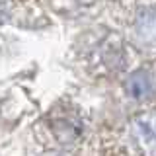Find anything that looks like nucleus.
I'll return each instance as SVG.
<instances>
[{
  "instance_id": "nucleus-1",
  "label": "nucleus",
  "mask_w": 156,
  "mask_h": 156,
  "mask_svg": "<svg viewBox=\"0 0 156 156\" xmlns=\"http://www.w3.org/2000/svg\"><path fill=\"white\" fill-rule=\"evenodd\" d=\"M133 131L140 148H144L146 154L156 156V109L143 111V113L135 115Z\"/></svg>"
},
{
  "instance_id": "nucleus-2",
  "label": "nucleus",
  "mask_w": 156,
  "mask_h": 156,
  "mask_svg": "<svg viewBox=\"0 0 156 156\" xmlns=\"http://www.w3.org/2000/svg\"><path fill=\"white\" fill-rule=\"evenodd\" d=\"M135 35L136 41L144 43V45L156 43V8L140 10L135 22Z\"/></svg>"
},
{
  "instance_id": "nucleus-3",
  "label": "nucleus",
  "mask_w": 156,
  "mask_h": 156,
  "mask_svg": "<svg viewBox=\"0 0 156 156\" xmlns=\"http://www.w3.org/2000/svg\"><path fill=\"white\" fill-rule=\"evenodd\" d=\"M55 129L57 139L61 140L62 144H70L74 143V139L80 135V123L74 119V117H68V115H61L53 125Z\"/></svg>"
},
{
  "instance_id": "nucleus-4",
  "label": "nucleus",
  "mask_w": 156,
  "mask_h": 156,
  "mask_svg": "<svg viewBox=\"0 0 156 156\" xmlns=\"http://www.w3.org/2000/svg\"><path fill=\"white\" fill-rule=\"evenodd\" d=\"M148 90H150V76L143 70L135 72V74L127 80V92H129L131 98L140 100V98H144L148 94Z\"/></svg>"
}]
</instances>
